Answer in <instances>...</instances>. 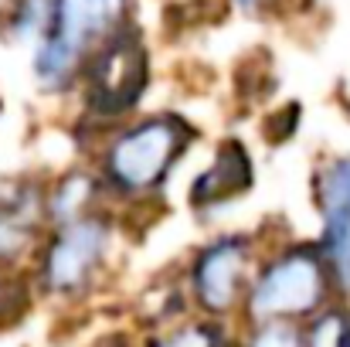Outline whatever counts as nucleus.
Here are the masks:
<instances>
[{
  "mask_svg": "<svg viewBox=\"0 0 350 347\" xmlns=\"http://www.w3.org/2000/svg\"><path fill=\"white\" fill-rule=\"evenodd\" d=\"M245 347H306V337L303 327H296L293 320H265L252 327Z\"/></svg>",
  "mask_w": 350,
  "mask_h": 347,
  "instance_id": "nucleus-13",
  "label": "nucleus"
},
{
  "mask_svg": "<svg viewBox=\"0 0 350 347\" xmlns=\"http://www.w3.org/2000/svg\"><path fill=\"white\" fill-rule=\"evenodd\" d=\"M126 17V0H55L51 27L38 41L34 75L44 89H68Z\"/></svg>",
  "mask_w": 350,
  "mask_h": 347,
  "instance_id": "nucleus-2",
  "label": "nucleus"
},
{
  "mask_svg": "<svg viewBox=\"0 0 350 347\" xmlns=\"http://www.w3.org/2000/svg\"><path fill=\"white\" fill-rule=\"evenodd\" d=\"M92 198H96V177H89V174H68L44 198V208H48V218L55 225H65V222H75V218L92 215Z\"/></svg>",
  "mask_w": 350,
  "mask_h": 347,
  "instance_id": "nucleus-10",
  "label": "nucleus"
},
{
  "mask_svg": "<svg viewBox=\"0 0 350 347\" xmlns=\"http://www.w3.org/2000/svg\"><path fill=\"white\" fill-rule=\"evenodd\" d=\"M51 14H55V0H21L10 17V34L21 41H31V38L41 41L51 27Z\"/></svg>",
  "mask_w": 350,
  "mask_h": 347,
  "instance_id": "nucleus-12",
  "label": "nucleus"
},
{
  "mask_svg": "<svg viewBox=\"0 0 350 347\" xmlns=\"http://www.w3.org/2000/svg\"><path fill=\"white\" fill-rule=\"evenodd\" d=\"M191 136L194 129L180 116L170 113L146 116L133 123L129 129L113 136V143L103 153L106 184L126 198L153 194L170 174V167L180 160V153L187 150Z\"/></svg>",
  "mask_w": 350,
  "mask_h": 347,
  "instance_id": "nucleus-3",
  "label": "nucleus"
},
{
  "mask_svg": "<svg viewBox=\"0 0 350 347\" xmlns=\"http://www.w3.org/2000/svg\"><path fill=\"white\" fill-rule=\"evenodd\" d=\"M238 3H241V7H245V10H252V7H258V3H262V0H238Z\"/></svg>",
  "mask_w": 350,
  "mask_h": 347,
  "instance_id": "nucleus-15",
  "label": "nucleus"
},
{
  "mask_svg": "<svg viewBox=\"0 0 350 347\" xmlns=\"http://www.w3.org/2000/svg\"><path fill=\"white\" fill-rule=\"evenodd\" d=\"M252 286V242L245 235L215 238L194 255L191 293L198 307L211 317L234 310Z\"/></svg>",
  "mask_w": 350,
  "mask_h": 347,
  "instance_id": "nucleus-6",
  "label": "nucleus"
},
{
  "mask_svg": "<svg viewBox=\"0 0 350 347\" xmlns=\"http://www.w3.org/2000/svg\"><path fill=\"white\" fill-rule=\"evenodd\" d=\"M146 89V48L136 31H116L85 65V99L99 116H119L136 106Z\"/></svg>",
  "mask_w": 350,
  "mask_h": 347,
  "instance_id": "nucleus-4",
  "label": "nucleus"
},
{
  "mask_svg": "<svg viewBox=\"0 0 350 347\" xmlns=\"http://www.w3.org/2000/svg\"><path fill=\"white\" fill-rule=\"evenodd\" d=\"M252 188V164L241 143H221L215 164L194 181L191 201L198 208H215L221 201H232L234 194Z\"/></svg>",
  "mask_w": 350,
  "mask_h": 347,
  "instance_id": "nucleus-9",
  "label": "nucleus"
},
{
  "mask_svg": "<svg viewBox=\"0 0 350 347\" xmlns=\"http://www.w3.org/2000/svg\"><path fill=\"white\" fill-rule=\"evenodd\" d=\"M109 248V225L99 215H85L65 225H55L48 238L44 259H41V279L44 290L55 296H75L82 293L92 276L99 272Z\"/></svg>",
  "mask_w": 350,
  "mask_h": 347,
  "instance_id": "nucleus-5",
  "label": "nucleus"
},
{
  "mask_svg": "<svg viewBox=\"0 0 350 347\" xmlns=\"http://www.w3.org/2000/svg\"><path fill=\"white\" fill-rule=\"evenodd\" d=\"M41 215H48V208L34 188L24 184L0 188V266L17 262L34 245Z\"/></svg>",
  "mask_w": 350,
  "mask_h": 347,
  "instance_id": "nucleus-8",
  "label": "nucleus"
},
{
  "mask_svg": "<svg viewBox=\"0 0 350 347\" xmlns=\"http://www.w3.org/2000/svg\"><path fill=\"white\" fill-rule=\"evenodd\" d=\"M306 347H350V313L340 307H327L317 317H310V327L303 331Z\"/></svg>",
  "mask_w": 350,
  "mask_h": 347,
  "instance_id": "nucleus-11",
  "label": "nucleus"
},
{
  "mask_svg": "<svg viewBox=\"0 0 350 347\" xmlns=\"http://www.w3.org/2000/svg\"><path fill=\"white\" fill-rule=\"evenodd\" d=\"M146 347H221V331L215 324H184Z\"/></svg>",
  "mask_w": 350,
  "mask_h": 347,
  "instance_id": "nucleus-14",
  "label": "nucleus"
},
{
  "mask_svg": "<svg viewBox=\"0 0 350 347\" xmlns=\"http://www.w3.org/2000/svg\"><path fill=\"white\" fill-rule=\"evenodd\" d=\"M334 269L320 245H289L272 255L252 279L245 310L255 324L303 320L327 310L334 290Z\"/></svg>",
  "mask_w": 350,
  "mask_h": 347,
  "instance_id": "nucleus-1",
  "label": "nucleus"
},
{
  "mask_svg": "<svg viewBox=\"0 0 350 347\" xmlns=\"http://www.w3.org/2000/svg\"><path fill=\"white\" fill-rule=\"evenodd\" d=\"M317 198L323 218L320 248L334 269L337 286L350 293V157H337L323 167Z\"/></svg>",
  "mask_w": 350,
  "mask_h": 347,
  "instance_id": "nucleus-7",
  "label": "nucleus"
}]
</instances>
